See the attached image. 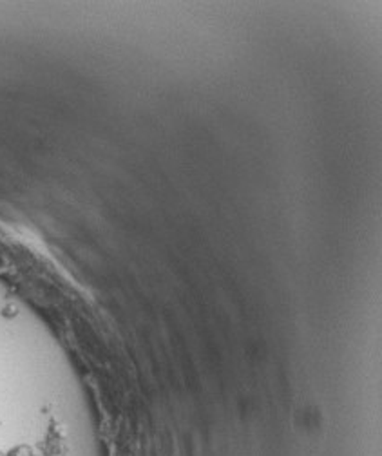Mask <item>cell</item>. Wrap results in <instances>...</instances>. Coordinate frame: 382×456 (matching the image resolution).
Segmentation results:
<instances>
[{
  "instance_id": "cell-1",
  "label": "cell",
  "mask_w": 382,
  "mask_h": 456,
  "mask_svg": "<svg viewBox=\"0 0 382 456\" xmlns=\"http://www.w3.org/2000/svg\"><path fill=\"white\" fill-rule=\"evenodd\" d=\"M6 456H37V454H35V451H33L31 447H28V445H19V447L12 449Z\"/></svg>"
}]
</instances>
